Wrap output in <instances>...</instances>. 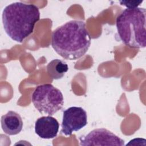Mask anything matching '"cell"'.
Returning <instances> with one entry per match:
<instances>
[{"mask_svg": "<svg viewBox=\"0 0 146 146\" xmlns=\"http://www.w3.org/2000/svg\"><path fill=\"white\" fill-rule=\"evenodd\" d=\"M31 100L39 112L50 116L60 110L64 104L62 92L51 84L38 86L32 94Z\"/></svg>", "mask_w": 146, "mask_h": 146, "instance_id": "cell-4", "label": "cell"}, {"mask_svg": "<svg viewBox=\"0 0 146 146\" xmlns=\"http://www.w3.org/2000/svg\"><path fill=\"white\" fill-rule=\"evenodd\" d=\"M46 68L48 76L52 79L58 80L63 77L68 70V66L64 60L55 59L48 63Z\"/></svg>", "mask_w": 146, "mask_h": 146, "instance_id": "cell-9", "label": "cell"}, {"mask_svg": "<svg viewBox=\"0 0 146 146\" xmlns=\"http://www.w3.org/2000/svg\"><path fill=\"white\" fill-rule=\"evenodd\" d=\"M91 45V36L83 21L71 20L54 30L51 46L60 56L67 60L82 57Z\"/></svg>", "mask_w": 146, "mask_h": 146, "instance_id": "cell-1", "label": "cell"}, {"mask_svg": "<svg viewBox=\"0 0 146 146\" xmlns=\"http://www.w3.org/2000/svg\"><path fill=\"white\" fill-rule=\"evenodd\" d=\"M39 19L40 11L36 6L22 2L8 5L2 14L5 33L11 39L19 43L33 33Z\"/></svg>", "mask_w": 146, "mask_h": 146, "instance_id": "cell-2", "label": "cell"}, {"mask_svg": "<svg viewBox=\"0 0 146 146\" xmlns=\"http://www.w3.org/2000/svg\"><path fill=\"white\" fill-rule=\"evenodd\" d=\"M59 128L58 120L48 115L38 118L35 123V133L42 139H50L57 136Z\"/></svg>", "mask_w": 146, "mask_h": 146, "instance_id": "cell-7", "label": "cell"}, {"mask_svg": "<svg viewBox=\"0 0 146 146\" xmlns=\"http://www.w3.org/2000/svg\"><path fill=\"white\" fill-rule=\"evenodd\" d=\"M80 145L83 146H123L124 141L106 128H96L79 137Z\"/></svg>", "mask_w": 146, "mask_h": 146, "instance_id": "cell-6", "label": "cell"}, {"mask_svg": "<svg viewBox=\"0 0 146 146\" xmlns=\"http://www.w3.org/2000/svg\"><path fill=\"white\" fill-rule=\"evenodd\" d=\"M87 124L86 111L80 107H71L63 112L60 132L66 136H70L73 132H77Z\"/></svg>", "mask_w": 146, "mask_h": 146, "instance_id": "cell-5", "label": "cell"}, {"mask_svg": "<svg viewBox=\"0 0 146 146\" xmlns=\"http://www.w3.org/2000/svg\"><path fill=\"white\" fill-rule=\"evenodd\" d=\"M1 127L3 131L9 135L18 134L22 129L23 121L20 115L13 111H9L1 116Z\"/></svg>", "mask_w": 146, "mask_h": 146, "instance_id": "cell-8", "label": "cell"}, {"mask_svg": "<svg viewBox=\"0 0 146 146\" xmlns=\"http://www.w3.org/2000/svg\"><path fill=\"white\" fill-rule=\"evenodd\" d=\"M143 2V1H120V3L127 8H135L138 7Z\"/></svg>", "mask_w": 146, "mask_h": 146, "instance_id": "cell-10", "label": "cell"}, {"mask_svg": "<svg viewBox=\"0 0 146 146\" xmlns=\"http://www.w3.org/2000/svg\"><path fill=\"white\" fill-rule=\"evenodd\" d=\"M145 22L144 8H127L123 10L116 20L117 33L123 43L131 48H145Z\"/></svg>", "mask_w": 146, "mask_h": 146, "instance_id": "cell-3", "label": "cell"}]
</instances>
